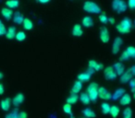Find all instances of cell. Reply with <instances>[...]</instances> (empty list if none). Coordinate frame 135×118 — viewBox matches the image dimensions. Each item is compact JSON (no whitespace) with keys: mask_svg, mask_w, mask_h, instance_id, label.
<instances>
[{"mask_svg":"<svg viewBox=\"0 0 135 118\" xmlns=\"http://www.w3.org/2000/svg\"><path fill=\"white\" fill-rule=\"evenodd\" d=\"M132 28V21L129 18H124L118 25H117V30L119 33L127 34L131 30Z\"/></svg>","mask_w":135,"mask_h":118,"instance_id":"6da1fadb","label":"cell"},{"mask_svg":"<svg viewBox=\"0 0 135 118\" xmlns=\"http://www.w3.org/2000/svg\"><path fill=\"white\" fill-rule=\"evenodd\" d=\"M83 10L87 13L91 14H100L101 13V8L96 4L95 2H93V1H85L83 7Z\"/></svg>","mask_w":135,"mask_h":118,"instance_id":"7a4b0ae2","label":"cell"},{"mask_svg":"<svg viewBox=\"0 0 135 118\" xmlns=\"http://www.w3.org/2000/svg\"><path fill=\"white\" fill-rule=\"evenodd\" d=\"M98 86L97 83L95 82H92L87 88V94L90 97L91 101H95L98 98Z\"/></svg>","mask_w":135,"mask_h":118,"instance_id":"3957f363","label":"cell"},{"mask_svg":"<svg viewBox=\"0 0 135 118\" xmlns=\"http://www.w3.org/2000/svg\"><path fill=\"white\" fill-rule=\"evenodd\" d=\"M112 9L118 13H123L128 9V5L123 0H113Z\"/></svg>","mask_w":135,"mask_h":118,"instance_id":"277c9868","label":"cell"},{"mask_svg":"<svg viewBox=\"0 0 135 118\" xmlns=\"http://www.w3.org/2000/svg\"><path fill=\"white\" fill-rule=\"evenodd\" d=\"M94 73V70H93L92 68H89L88 69H87V71L83 72V73H81L79 76H78V80L81 81V82H86V81H89Z\"/></svg>","mask_w":135,"mask_h":118,"instance_id":"5b68a950","label":"cell"},{"mask_svg":"<svg viewBox=\"0 0 135 118\" xmlns=\"http://www.w3.org/2000/svg\"><path fill=\"white\" fill-rule=\"evenodd\" d=\"M98 97L102 100H110L112 98V94L105 88V87H99L98 88Z\"/></svg>","mask_w":135,"mask_h":118,"instance_id":"8992f818","label":"cell"},{"mask_svg":"<svg viewBox=\"0 0 135 118\" xmlns=\"http://www.w3.org/2000/svg\"><path fill=\"white\" fill-rule=\"evenodd\" d=\"M122 43H123V40L121 37H116L113 42L112 44V54H117L119 52V49L121 47Z\"/></svg>","mask_w":135,"mask_h":118,"instance_id":"52a82bcc","label":"cell"},{"mask_svg":"<svg viewBox=\"0 0 135 118\" xmlns=\"http://www.w3.org/2000/svg\"><path fill=\"white\" fill-rule=\"evenodd\" d=\"M100 40L104 43H107L110 40V34L107 27H102L100 30Z\"/></svg>","mask_w":135,"mask_h":118,"instance_id":"ba28073f","label":"cell"},{"mask_svg":"<svg viewBox=\"0 0 135 118\" xmlns=\"http://www.w3.org/2000/svg\"><path fill=\"white\" fill-rule=\"evenodd\" d=\"M104 74H105V78L107 80H114L117 78V74H116V72L114 71L112 66H107L105 69Z\"/></svg>","mask_w":135,"mask_h":118,"instance_id":"9c48e42d","label":"cell"},{"mask_svg":"<svg viewBox=\"0 0 135 118\" xmlns=\"http://www.w3.org/2000/svg\"><path fill=\"white\" fill-rule=\"evenodd\" d=\"M12 104V100L10 98H5L2 101H0V108L4 112H8L10 109Z\"/></svg>","mask_w":135,"mask_h":118,"instance_id":"30bf717a","label":"cell"},{"mask_svg":"<svg viewBox=\"0 0 135 118\" xmlns=\"http://www.w3.org/2000/svg\"><path fill=\"white\" fill-rule=\"evenodd\" d=\"M112 68L114 69V71L116 72L117 76H121L125 72V66H124V65L121 62L115 63L112 66Z\"/></svg>","mask_w":135,"mask_h":118,"instance_id":"8fae6325","label":"cell"},{"mask_svg":"<svg viewBox=\"0 0 135 118\" xmlns=\"http://www.w3.org/2000/svg\"><path fill=\"white\" fill-rule=\"evenodd\" d=\"M88 66L90 68H92L93 70H94V71H100V70H102L104 68L103 64H101V63L97 62V61H95V60L89 61Z\"/></svg>","mask_w":135,"mask_h":118,"instance_id":"7c38bea8","label":"cell"},{"mask_svg":"<svg viewBox=\"0 0 135 118\" xmlns=\"http://www.w3.org/2000/svg\"><path fill=\"white\" fill-rule=\"evenodd\" d=\"M24 99H25V97H24V95H23L22 93L16 94V95L14 96L13 99H12V104H13L14 106H16V107L20 106V105H21V103L24 101Z\"/></svg>","mask_w":135,"mask_h":118,"instance_id":"4fadbf2b","label":"cell"},{"mask_svg":"<svg viewBox=\"0 0 135 118\" xmlns=\"http://www.w3.org/2000/svg\"><path fill=\"white\" fill-rule=\"evenodd\" d=\"M1 15L3 16V18H4L5 19L9 20V19L13 17V11H12V9H10V8H3L2 9H1Z\"/></svg>","mask_w":135,"mask_h":118,"instance_id":"5bb4252c","label":"cell"},{"mask_svg":"<svg viewBox=\"0 0 135 118\" xmlns=\"http://www.w3.org/2000/svg\"><path fill=\"white\" fill-rule=\"evenodd\" d=\"M72 35L75 36V37H81L83 34V27L80 24H75L72 28V32H71Z\"/></svg>","mask_w":135,"mask_h":118,"instance_id":"9a60e30c","label":"cell"},{"mask_svg":"<svg viewBox=\"0 0 135 118\" xmlns=\"http://www.w3.org/2000/svg\"><path fill=\"white\" fill-rule=\"evenodd\" d=\"M81 25L85 28H91L92 26H94V19L90 16H86L81 20Z\"/></svg>","mask_w":135,"mask_h":118,"instance_id":"2e32d148","label":"cell"},{"mask_svg":"<svg viewBox=\"0 0 135 118\" xmlns=\"http://www.w3.org/2000/svg\"><path fill=\"white\" fill-rule=\"evenodd\" d=\"M125 93H126L125 89L119 88V89H118V90H117L116 91H115L114 93L112 94V98H111V99L114 100V101H117V100L120 99V98H121Z\"/></svg>","mask_w":135,"mask_h":118,"instance_id":"e0dca14e","label":"cell"},{"mask_svg":"<svg viewBox=\"0 0 135 118\" xmlns=\"http://www.w3.org/2000/svg\"><path fill=\"white\" fill-rule=\"evenodd\" d=\"M24 19L25 18L23 17V15L21 12H16V13L13 14V21L15 22V24H17V25L22 24Z\"/></svg>","mask_w":135,"mask_h":118,"instance_id":"ac0fdd59","label":"cell"},{"mask_svg":"<svg viewBox=\"0 0 135 118\" xmlns=\"http://www.w3.org/2000/svg\"><path fill=\"white\" fill-rule=\"evenodd\" d=\"M81 89H83V82H81V81H79V80H76L75 82H74L73 86H72L71 93L78 94L81 90Z\"/></svg>","mask_w":135,"mask_h":118,"instance_id":"d6986e66","label":"cell"},{"mask_svg":"<svg viewBox=\"0 0 135 118\" xmlns=\"http://www.w3.org/2000/svg\"><path fill=\"white\" fill-rule=\"evenodd\" d=\"M16 33H17V32H16V28L14 26H10L6 32V38L8 40L14 39L15 36H16Z\"/></svg>","mask_w":135,"mask_h":118,"instance_id":"ffe728a7","label":"cell"},{"mask_svg":"<svg viewBox=\"0 0 135 118\" xmlns=\"http://www.w3.org/2000/svg\"><path fill=\"white\" fill-rule=\"evenodd\" d=\"M131 79H132V75H131V72H129V70H127V71H125L121 76H120V82L124 84V83L129 82Z\"/></svg>","mask_w":135,"mask_h":118,"instance_id":"44dd1931","label":"cell"},{"mask_svg":"<svg viewBox=\"0 0 135 118\" xmlns=\"http://www.w3.org/2000/svg\"><path fill=\"white\" fill-rule=\"evenodd\" d=\"M131 101V97L129 94L125 93L121 98H120V104L123 105V106H126V105H129Z\"/></svg>","mask_w":135,"mask_h":118,"instance_id":"7402d4cb","label":"cell"},{"mask_svg":"<svg viewBox=\"0 0 135 118\" xmlns=\"http://www.w3.org/2000/svg\"><path fill=\"white\" fill-rule=\"evenodd\" d=\"M6 6L10 9H14V8H19L20 1L19 0H8L6 2Z\"/></svg>","mask_w":135,"mask_h":118,"instance_id":"603a6c76","label":"cell"},{"mask_svg":"<svg viewBox=\"0 0 135 118\" xmlns=\"http://www.w3.org/2000/svg\"><path fill=\"white\" fill-rule=\"evenodd\" d=\"M22 25H23V28L26 30H31L33 28V22L30 19H28V18H25L22 22Z\"/></svg>","mask_w":135,"mask_h":118,"instance_id":"cb8c5ba5","label":"cell"},{"mask_svg":"<svg viewBox=\"0 0 135 118\" xmlns=\"http://www.w3.org/2000/svg\"><path fill=\"white\" fill-rule=\"evenodd\" d=\"M83 114L86 118H94L96 116V114L94 112V111H93L90 108H86L84 110H83Z\"/></svg>","mask_w":135,"mask_h":118,"instance_id":"d4e9b609","label":"cell"},{"mask_svg":"<svg viewBox=\"0 0 135 118\" xmlns=\"http://www.w3.org/2000/svg\"><path fill=\"white\" fill-rule=\"evenodd\" d=\"M78 100H79V96H78V94H73L71 93L69 97L67 98V103H69V104H75L76 102L78 101Z\"/></svg>","mask_w":135,"mask_h":118,"instance_id":"484cf974","label":"cell"},{"mask_svg":"<svg viewBox=\"0 0 135 118\" xmlns=\"http://www.w3.org/2000/svg\"><path fill=\"white\" fill-rule=\"evenodd\" d=\"M80 101H81L83 104H89V103L91 102L90 97H89V95L87 94V92H83V93L81 94V96H80Z\"/></svg>","mask_w":135,"mask_h":118,"instance_id":"4316f807","label":"cell"},{"mask_svg":"<svg viewBox=\"0 0 135 118\" xmlns=\"http://www.w3.org/2000/svg\"><path fill=\"white\" fill-rule=\"evenodd\" d=\"M119 108H118V106H117V105H113V106H111L110 108V112L109 114H111V116H112L113 118H117L118 117V115L119 114Z\"/></svg>","mask_w":135,"mask_h":118,"instance_id":"83f0119b","label":"cell"},{"mask_svg":"<svg viewBox=\"0 0 135 118\" xmlns=\"http://www.w3.org/2000/svg\"><path fill=\"white\" fill-rule=\"evenodd\" d=\"M110 108H111V106L107 102H103L101 104L102 112H103V114H108L109 112H110Z\"/></svg>","mask_w":135,"mask_h":118,"instance_id":"f1b7e54d","label":"cell"},{"mask_svg":"<svg viewBox=\"0 0 135 118\" xmlns=\"http://www.w3.org/2000/svg\"><path fill=\"white\" fill-rule=\"evenodd\" d=\"M15 39L19 42H22L26 39V34H25L24 32H18L17 33H16Z\"/></svg>","mask_w":135,"mask_h":118,"instance_id":"f546056e","label":"cell"},{"mask_svg":"<svg viewBox=\"0 0 135 118\" xmlns=\"http://www.w3.org/2000/svg\"><path fill=\"white\" fill-rule=\"evenodd\" d=\"M126 52H127L128 55L129 56V58L132 57V58H135V47L134 46H129L127 47L126 49Z\"/></svg>","mask_w":135,"mask_h":118,"instance_id":"4dcf8cb0","label":"cell"},{"mask_svg":"<svg viewBox=\"0 0 135 118\" xmlns=\"http://www.w3.org/2000/svg\"><path fill=\"white\" fill-rule=\"evenodd\" d=\"M132 117V111L131 108H126L123 111V118H131Z\"/></svg>","mask_w":135,"mask_h":118,"instance_id":"1f68e13d","label":"cell"},{"mask_svg":"<svg viewBox=\"0 0 135 118\" xmlns=\"http://www.w3.org/2000/svg\"><path fill=\"white\" fill-rule=\"evenodd\" d=\"M19 112L18 110H13L11 112L8 114L6 115V118H19Z\"/></svg>","mask_w":135,"mask_h":118,"instance_id":"d6a6232c","label":"cell"},{"mask_svg":"<svg viewBox=\"0 0 135 118\" xmlns=\"http://www.w3.org/2000/svg\"><path fill=\"white\" fill-rule=\"evenodd\" d=\"M63 111L65 114H71V105L69 104V103H66V104H64L63 106Z\"/></svg>","mask_w":135,"mask_h":118,"instance_id":"836d02e7","label":"cell"},{"mask_svg":"<svg viewBox=\"0 0 135 118\" xmlns=\"http://www.w3.org/2000/svg\"><path fill=\"white\" fill-rule=\"evenodd\" d=\"M99 20L103 24H107V23H108V18L107 17V15L105 13H101L99 15Z\"/></svg>","mask_w":135,"mask_h":118,"instance_id":"e575fe53","label":"cell"},{"mask_svg":"<svg viewBox=\"0 0 135 118\" xmlns=\"http://www.w3.org/2000/svg\"><path fill=\"white\" fill-rule=\"evenodd\" d=\"M6 32H7L6 26H5L4 23H3L2 21L0 20V36L6 35Z\"/></svg>","mask_w":135,"mask_h":118,"instance_id":"d590c367","label":"cell"},{"mask_svg":"<svg viewBox=\"0 0 135 118\" xmlns=\"http://www.w3.org/2000/svg\"><path fill=\"white\" fill-rule=\"evenodd\" d=\"M129 56L128 55L127 52H126V51H124V52L121 54V55H120L119 60L120 61H127V60H129Z\"/></svg>","mask_w":135,"mask_h":118,"instance_id":"8d00e7d4","label":"cell"},{"mask_svg":"<svg viewBox=\"0 0 135 118\" xmlns=\"http://www.w3.org/2000/svg\"><path fill=\"white\" fill-rule=\"evenodd\" d=\"M129 85L131 89V91H132L133 93H135V79L132 78V79L129 81Z\"/></svg>","mask_w":135,"mask_h":118,"instance_id":"74e56055","label":"cell"},{"mask_svg":"<svg viewBox=\"0 0 135 118\" xmlns=\"http://www.w3.org/2000/svg\"><path fill=\"white\" fill-rule=\"evenodd\" d=\"M128 8L131 9L135 10V0H128Z\"/></svg>","mask_w":135,"mask_h":118,"instance_id":"f35d334b","label":"cell"},{"mask_svg":"<svg viewBox=\"0 0 135 118\" xmlns=\"http://www.w3.org/2000/svg\"><path fill=\"white\" fill-rule=\"evenodd\" d=\"M19 118H28V114H27V112H20Z\"/></svg>","mask_w":135,"mask_h":118,"instance_id":"ab89813d","label":"cell"},{"mask_svg":"<svg viewBox=\"0 0 135 118\" xmlns=\"http://www.w3.org/2000/svg\"><path fill=\"white\" fill-rule=\"evenodd\" d=\"M129 71L131 72V74L132 75V77H133V76L135 77V66H131V68L129 69Z\"/></svg>","mask_w":135,"mask_h":118,"instance_id":"60d3db41","label":"cell"},{"mask_svg":"<svg viewBox=\"0 0 135 118\" xmlns=\"http://www.w3.org/2000/svg\"><path fill=\"white\" fill-rule=\"evenodd\" d=\"M5 92V89H4V86H3L1 83H0V95H3Z\"/></svg>","mask_w":135,"mask_h":118,"instance_id":"b9f144b4","label":"cell"},{"mask_svg":"<svg viewBox=\"0 0 135 118\" xmlns=\"http://www.w3.org/2000/svg\"><path fill=\"white\" fill-rule=\"evenodd\" d=\"M51 0H37V2L42 3V4H46V3L50 2Z\"/></svg>","mask_w":135,"mask_h":118,"instance_id":"7bdbcfd3","label":"cell"},{"mask_svg":"<svg viewBox=\"0 0 135 118\" xmlns=\"http://www.w3.org/2000/svg\"><path fill=\"white\" fill-rule=\"evenodd\" d=\"M115 19L114 18H112V17H110V18H108V22L110 23V24H114L115 23Z\"/></svg>","mask_w":135,"mask_h":118,"instance_id":"ee69618b","label":"cell"},{"mask_svg":"<svg viewBox=\"0 0 135 118\" xmlns=\"http://www.w3.org/2000/svg\"><path fill=\"white\" fill-rule=\"evenodd\" d=\"M3 78H4V74H3L2 72H0V80H1Z\"/></svg>","mask_w":135,"mask_h":118,"instance_id":"f6af8a7d","label":"cell"},{"mask_svg":"<svg viewBox=\"0 0 135 118\" xmlns=\"http://www.w3.org/2000/svg\"><path fill=\"white\" fill-rule=\"evenodd\" d=\"M133 96H134V99H135V93H134V95H133Z\"/></svg>","mask_w":135,"mask_h":118,"instance_id":"bcb514c9","label":"cell"},{"mask_svg":"<svg viewBox=\"0 0 135 118\" xmlns=\"http://www.w3.org/2000/svg\"><path fill=\"white\" fill-rule=\"evenodd\" d=\"M85 118H86V117H85Z\"/></svg>","mask_w":135,"mask_h":118,"instance_id":"7dc6e473","label":"cell"},{"mask_svg":"<svg viewBox=\"0 0 135 118\" xmlns=\"http://www.w3.org/2000/svg\"><path fill=\"white\" fill-rule=\"evenodd\" d=\"M134 22H135V21H134Z\"/></svg>","mask_w":135,"mask_h":118,"instance_id":"c3c4849f","label":"cell"}]
</instances>
